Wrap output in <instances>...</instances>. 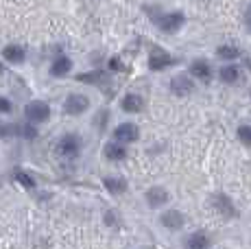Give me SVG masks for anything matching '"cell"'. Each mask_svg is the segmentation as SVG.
I'll return each mask as SVG.
<instances>
[{
	"mask_svg": "<svg viewBox=\"0 0 251 249\" xmlns=\"http://www.w3.org/2000/svg\"><path fill=\"white\" fill-rule=\"evenodd\" d=\"M90 109V99L81 92H70L64 100V112L68 116H81Z\"/></svg>",
	"mask_w": 251,
	"mask_h": 249,
	"instance_id": "6",
	"label": "cell"
},
{
	"mask_svg": "<svg viewBox=\"0 0 251 249\" xmlns=\"http://www.w3.org/2000/svg\"><path fill=\"white\" fill-rule=\"evenodd\" d=\"M2 59L7 64H22L26 59V50L22 49L20 44H7L2 49Z\"/></svg>",
	"mask_w": 251,
	"mask_h": 249,
	"instance_id": "16",
	"label": "cell"
},
{
	"mask_svg": "<svg viewBox=\"0 0 251 249\" xmlns=\"http://www.w3.org/2000/svg\"><path fill=\"white\" fill-rule=\"evenodd\" d=\"M216 57H221V59H225V61H234L240 57V49L234 44H223L216 49Z\"/></svg>",
	"mask_w": 251,
	"mask_h": 249,
	"instance_id": "20",
	"label": "cell"
},
{
	"mask_svg": "<svg viewBox=\"0 0 251 249\" xmlns=\"http://www.w3.org/2000/svg\"><path fill=\"white\" fill-rule=\"evenodd\" d=\"M13 181H16L18 186H22L24 190H35L37 188V179L24 169H13Z\"/></svg>",
	"mask_w": 251,
	"mask_h": 249,
	"instance_id": "18",
	"label": "cell"
},
{
	"mask_svg": "<svg viewBox=\"0 0 251 249\" xmlns=\"http://www.w3.org/2000/svg\"><path fill=\"white\" fill-rule=\"evenodd\" d=\"M72 70V59L66 55H59L52 59L50 64V76H55V79H64L66 75H70Z\"/></svg>",
	"mask_w": 251,
	"mask_h": 249,
	"instance_id": "15",
	"label": "cell"
},
{
	"mask_svg": "<svg viewBox=\"0 0 251 249\" xmlns=\"http://www.w3.org/2000/svg\"><path fill=\"white\" fill-rule=\"evenodd\" d=\"M120 109L125 114H140L144 109V99L136 92H129L120 99Z\"/></svg>",
	"mask_w": 251,
	"mask_h": 249,
	"instance_id": "11",
	"label": "cell"
},
{
	"mask_svg": "<svg viewBox=\"0 0 251 249\" xmlns=\"http://www.w3.org/2000/svg\"><path fill=\"white\" fill-rule=\"evenodd\" d=\"M0 73H4V64H2V61H0Z\"/></svg>",
	"mask_w": 251,
	"mask_h": 249,
	"instance_id": "28",
	"label": "cell"
},
{
	"mask_svg": "<svg viewBox=\"0 0 251 249\" xmlns=\"http://www.w3.org/2000/svg\"><path fill=\"white\" fill-rule=\"evenodd\" d=\"M109 68H112V70H120V68H123V64H120L118 57H114V59L109 61Z\"/></svg>",
	"mask_w": 251,
	"mask_h": 249,
	"instance_id": "27",
	"label": "cell"
},
{
	"mask_svg": "<svg viewBox=\"0 0 251 249\" xmlns=\"http://www.w3.org/2000/svg\"><path fill=\"white\" fill-rule=\"evenodd\" d=\"M236 136H238V140L243 142L245 147H251V124H240V127L236 129Z\"/></svg>",
	"mask_w": 251,
	"mask_h": 249,
	"instance_id": "23",
	"label": "cell"
},
{
	"mask_svg": "<svg viewBox=\"0 0 251 249\" xmlns=\"http://www.w3.org/2000/svg\"><path fill=\"white\" fill-rule=\"evenodd\" d=\"M240 76H243V73H240V68L238 66H234V64H227V66H223V68L219 70V79L223 81V83H227V85H236L240 81Z\"/></svg>",
	"mask_w": 251,
	"mask_h": 249,
	"instance_id": "19",
	"label": "cell"
},
{
	"mask_svg": "<svg viewBox=\"0 0 251 249\" xmlns=\"http://www.w3.org/2000/svg\"><path fill=\"white\" fill-rule=\"evenodd\" d=\"M245 28L251 33V2H249V7H247V11H245Z\"/></svg>",
	"mask_w": 251,
	"mask_h": 249,
	"instance_id": "26",
	"label": "cell"
},
{
	"mask_svg": "<svg viewBox=\"0 0 251 249\" xmlns=\"http://www.w3.org/2000/svg\"><path fill=\"white\" fill-rule=\"evenodd\" d=\"M168 88H171V92L175 97H188V94L195 92V81H192L190 75H175Z\"/></svg>",
	"mask_w": 251,
	"mask_h": 249,
	"instance_id": "9",
	"label": "cell"
},
{
	"mask_svg": "<svg viewBox=\"0 0 251 249\" xmlns=\"http://www.w3.org/2000/svg\"><path fill=\"white\" fill-rule=\"evenodd\" d=\"M144 203L149 210H164L171 203V193L164 186H149L144 190Z\"/></svg>",
	"mask_w": 251,
	"mask_h": 249,
	"instance_id": "3",
	"label": "cell"
},
{
	"mask_svg": "<svg viewBox=\"0 0 251 249\" xmlns=\"http://www.w3.org/2000/svg\"><path fill=\"white\" fill-rule=\"evenodd\" d=\"M210 205H212V210H214L216 214H221L223 219H234V217H238V208L234 205V201H231L229 195H225V193H214L210 197Z\"/></svg>",
	"mask_w": 251,
	"mask_h": 249,
	"instance_id": "4",
	"label": "cell"
},
{
	"mask_svg": "<svg viewBox=\"0 0 251 249\" xmlns=\"http://www.w3.org/2000/svg\"><path fill=\"white\" fill-rule=\"evenodd\" d=\"M13 112V103L7 97H0V114H11Z\"/></svg>",
	"mask_w": 251,
	"mask_h": 249,
	"instance_id": "25",
	"label": "cell"
},
{
	"mask_svg": "<svg viewBox=\"0 0 251 249\" xmlns=\"http://www.w3.org/2000/svg\"><path fill=\"white\" fill-rule=\"evenodd\" d=\"M76 81H81V83H99L100 81V73H85V75H79L76 76Z\"/></svg>",
	"mask_w": 251,
	"mask_h": 249,
	"instance_id": "24",
	"label": "cell"
},
{
	"mask_svg": "<svg viewBox=\"0 0 251 249\" xmlns=\"http://www.w3.org/2000/svg\"><path fill=\"white\" fill-rule=\"evenodd\" d=\"M103 155H105V160H109V162H123V160H127V147L116 140H109L107 145L103 147Z\"/></svg>",
	"mask_w": 251,
	"mask_h": 249,
	"instance_id": "13",
	"label": "cell"
},
{
	"mask_svg": "<svg viewBox=\"0 0 251 249\" xmlns=\"http://www.w3.org/2000/svg\"><path fill=\"white\" fill-rule=\"evenodd\" d=\"M212 238L205 232H192L183 238V249H210Z\"/></svg>",
	"mask_w": 251,
	"mask_h": 249,
	"instance_id": "12",
	"label": "cell"
},
{
	"mask_svg": "<svg viewBox=\"0 0 251 249\" xmlns=\"http://www.w3.org/2000/svg\"><path fill=\"white\" fill-rule=\"evenodd\" d=\"M162 229H168V232H179V229L186 225V214L181 210H175V208H164L160 219H157Z\"/></svg>",
	"mask_w": 251,
	"mask_h": 249,
	"instance_id": "5",
	"label": "cell"
},
{
	"mask_svg": "<svg viewBox=\"0 0 251 249\" xmlns=\"http://www.w3.org/2000/svg\"><path fill=\"white\" fill-rule=\"evenodd\" d=\"M103 188L107 190L109 195H114V197H120V195L127 193L129 184H127V179H125V177H120V175H107L103 179Z\"/></svg>",
	"mask_w": 251,
	"mask_h": 249,
	"instance_id": "10",
	"label": "cell"
},
{
	"mask_svg": "<svg viewBox=\"0 0 251 249\" xmlns=\"http://www.w3.org/2000/svg\"><path fill=\"white\" fill-rule=\"evenodd\" d=\"M140 138V127L133 123H120L114 129V140L120 145H131Z\"/></svg>",
	"mask_w": 251,
	"mask_h": 249,
	"instance_id": "8",
	"label": "cell"
},
{
	"mask_svg": "<svg viewBox=\"0 0 251 249\" xmlns=\"http://www.w3.org/2000/svg\"><path fill=\"white\" fill-rule=\"evenodd\" d=\"M83 151V138L75 131H68L55 142V153L64 160H76Z\"/></svg>",
	"mask_w": 251,
	"mask_h": 249,
	"instance_id": "1",
	"label": "cell"
},
{
	"mask_svg": "<svg viewBox=\"0 0 251 249\" xmlns=\"http://www.w3.org/2000/svg\"><path fill=\"white\" fill-rule=\"evenodd\" d=\"M18 136V124L0 121V140H11Z\"/></svg>",
	"mask_w": 251,
	"mask_h": 249,
	"instance_id": "22",
	"label": "cell"
},
{
	"mask_svg": "<svg viewBox=\"0 0 251 249\" xmlns=\"http://www.w3.org/2000/svg\"><path fill=\"white\" fill-rule=\"evenodd\" d=\"M171 64H173V57L168 55V52H164V50H153L151 55H149V68L155 70V73L168 68Z\"/></svg>",
	"mask_w": 251,
	"mask_h": 249,
	"instance_id": "17",
	"label": "cell"
},
{
	"mask_svg": "<svg viewBox=\"0 0 251 249\" xmlns=\"http://www.w3.org/2000/svg\"><path fill=\"white\" fill-rule=\"evenodd\" d=\"M50 105L46 100H31V103L24 105V118L26 123H33V124H42V123H48L50 121Z\"/></svg>",
	"mask_w": 251,
	"mask_h": 249,
	"instance_id": "2",
	"label": "cell"
},
{
	"mask_svg": "<svg viewBox=\"0 0 251 249\" xmlns=\"http://www.w3.org/2000/svg\"><path fill=\"white\" fill-rule=\"evenodd\" d=\"M37 124H33V123H22V124H18V136L24 138V140H35L37 138Z\"/></svg>",
	"mask_w": 251,
	"mask_h": 249,
	"instance_id": "21",
	"label": "cell"
},
{
	"mask_svg": "<svg viewBox=\"0 0 251 249\" xmlns=\"http://www.w3.org/2000/svg\"><path fill=\"white\" fill-rule=\"evenodd\" d=\"M155 22H157V26H160V31L177 33L186 25V16H183L181 11H168V13H162V16H155Z\"/></svg>",
	"mask_w": 251,
	"mask_h": 249,
	"instance_id": "7",
	"label": "cell"
},
{
	"mask_svg": "<svg viewBox=\"0 0 251 249\" xmlns=\"http://www.w3.org/2000/svg\"><path fill=\"white\" fill-rule=\"evenodd\" d=\"M190 76L197 81L207 83V81H212V66L207 64L205 59H195L190 64Z\"/></svg>",
	"mask_w": 251,
	"mask_h": 249,
	"instance_id": "14",
	"label": "cell"
}]
</instances>
